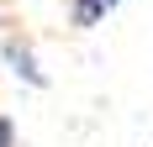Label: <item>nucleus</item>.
Masks as SVG:
<instances>
[{
    "mask_svg": "<svg viewBox=\"0 0 153 147\" xmlns=\"http://www.w3.org/2000/svg\"><path fill=\"white\" fill-rule=\"evenodd\" d=\"M122 0H74V26H100Z\"/></svg>",
    "mask_w": 153,
    "mask_h": 147,
    "instance_id": "obj_2",
    "label": "nucleus"
},
{
    "mask_svg": "<svg viewBox=\"0 0 153 147\" xmlns=\"http://www.w3.org/2000/svg\"><path fill=\"white\" fill-rule=\"evenodd\" d=\"M0 147H16V126H11L5 110H0Z\"/></svg>",
    "mask_w": 153,
    "mask_h": 147,
    "instance_id": "obj_3",
    "label": "nucleus"
},
{
    "mask_svg": "<svg viewBox=\"0 0 153 147\" xmlns=\"http://www.w3.org/2000/svg\"><path fill=\"white\" fill-rule=\"evenodd\" d=\"M0 53H5V63H11V74H16V79H27V84H37V89L48 84V74H42V63H37V53H32V42H27V37L5 32Z\"/></svg>",
    "mask_w": 153,
    "mask_h": 147,
    "instance_id": "obj_1",
    "label": "nucleus"
}]
</instances>
